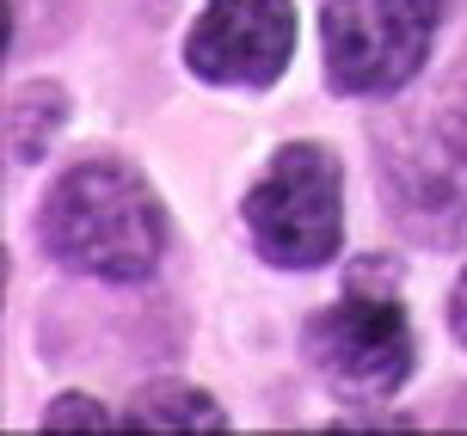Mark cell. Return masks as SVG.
<instances>
[{"label":"cell","instance_id":"obj_1","mask_svg":"<svg viewBox=\"0 0 467 436\" xmlns=\"http://www.w3.org/2000/svg\"><path fill=\"white\" fill-rule=\"evenodd\" d=\"M37 228H44V246L56 265L111 276V283L154 276L166 253V215L154 203V191L141 184L136 166L117 161H87L68 179H56Z\"/></svg>","mask_w":467,"mask_h":436},{"label":"cell","instance_id":"obj_2","mask_svg":"<svg viewBox=\"0 0 467 436\" xmlns=\"http://www.w3.org/2000/svg\"><path fill=\"white\" fill-rule=\"evenodd\" d=\"M307 357L327 375V388L338 400H357V406H381V400H394L406 388V375H412V320L400 307L388 258L357 265L345 301L314 314Z\"/></svg>","mask_w":467,"mask_h":436},{"label":"cell","instance_id":"obj_3","mask_svg":"<svg viewBox=\"0 0 467 436\" xmlns=\"http://www.w3.org/2000/svg\"><path fill=\"white\" fill-rule=\"evenodd\" d=\"M246 234L265 265L277 271H314L338 253L345 234V197H338V161L314 141H289L271 154L265 179L246 191Z\"/></svg>","mask_w":467,"mask_h":436},{"label":"cell","instance_id":"obj_4","mask_svg":"<svg viewBox=\"0 0 467 436\" xmlns=\"http://www.w3.org/2000/svg\"><path fill=\"white\" fill-rule=\"evenodd\" d=\"M449 0H327L320 13V49L327 80L345 99H388L437 44Z\"/></svg>","mask_w":467,"mask_h":436},{"label":"cell","instance_id":"obj_5","mask_svg":"<svg viewBox=\"0 0 467 436\" xmlns=\"http://www.w3.org/2000/svg\"><path fill=\"white\" fill-rule=\"evenodd\" d=\"M381 172L394 215L412 222L419 240L431 246L467 240V99L431 105L419 123H394Z\"/></svg>","mask_w":467,"mask_h":436},{"label":"cell","instance_id":"obj_6","mask_svg":"<svg viewBox=\"0 0 467 436\" xmlns=\"http://www.w3.org/2000/svg\"><path fill=\"white\" fill-rule=\"evenodd\" d=\"M296 56V6L289 0H210L185 37L191 74L215 87H271Z\"/></svg>","mask_w":467,"mask_h":436},{"label":"cell","instance_id":"obj_7","mask_svg":"<svg viewBox=\"0 0 467 436\" xmlns=\"http://www.w3.org/2000/svg\"><path fill=\"white\" fill-rule=\"evenodd\" d=\"M222 424H228L222 406L197 388H148L123 412V431H222Z\"/></svg>","mask_w":467,"mask_h":436},{"label":"cell","instance_id":"obj_8","mask_svg":"<svg viewBox=\"0 0 467 436\" xmlns=\"http://www.w3.org/2000/svg\"><path fill=\"white\" fill-rule=\"evenodd\" d=\"M56 117H62V92L56 87L19 92V105H13V148H19V161H37V154H44Z\"/></svg>","mask_w":467,"mask_h":436},{"label":"cell","instance_id":"obj_9","mask_svg":"<svg viewBox=\"0 0 467 436\" xmlns=\"http://www.w3.org/2000/svg\"><path fill=\"white\" fill-rule=\"evenodd\" d=\"M49 431H105V424H117L105 406H93V400H56L44 418Z\"/></svg>","mask_w":467,"mask_h":436},{"label":"cell","instance_id":"obj_10","mask_svg":"<svg viewBox=\"0 0 467 436\" xmlns=\"http://www.w3.org/2000/svg\"><path fill=\"white\" fill-rule=\"evenodd\" d=\"M449 326H455V338L467 345V271H462V283H455V296H449Z\"/></svg>","mask_w":467,"mask_h":436}]
</instances>
